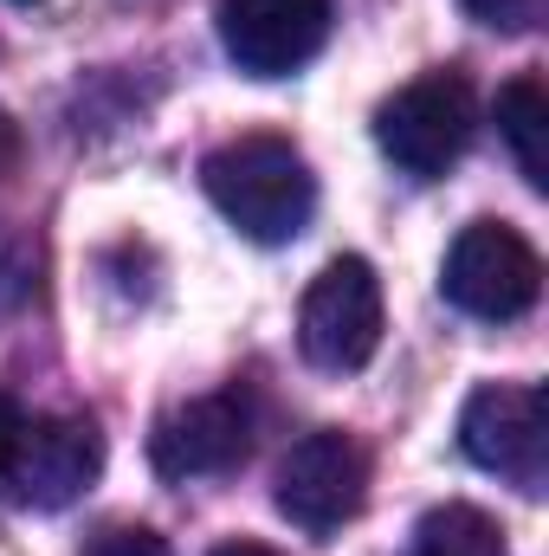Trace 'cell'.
<instances>
[{
    "label": "cell",
    "mask_w": 549,
    "mask_h": 556,
    "mask_svg": "<svg viewBox=\"0 0 549 556\" xmlns=\"http://www.w3.org/2000/svg\"><path fill=\"white\" fill-rule=\"evenodd\" d=\"M297 343L330 376H349L382 350V278L369 273V260H330L310 278L297 311Z\"/></svg>",
    "instance_id": "cell-5"
},
{
    "label": "cell",
    "mask_w": 549,
    "mask_h": 556,
    "mask_svg": "<svg viewBox=\"0 0 549 556\" xmlns=\"http://www.w3.org/2000/svg\"><path fill=\"white\" fill-rule=\"evenodd\" d=\"M439 291H446L465 317L511 324V317H524V311L544 298V260H537V247H531L518 227H505V220H472V227L446 247Z\"/></svg>",
    "instance_id": "cell-3"
},
{
    "label": "cell",
    "mask_w": 549,
    "mask_h": 556,
    "mask_svg": "<svg viewBox=\"0 0 549 556\" xmlns=\"http://www.w3.org/2000/svg\"><path fill=\"white\" fill-rule=\"evenodd\" d=\"M246 453H253V408L240 389H220L162 415L149 440V459L162 479H214V472H233Z\"/></svg>",
    "instance_id": "cell-9"
},
{
    "label": "cell",
    "mask_w": 549,
    "mask_h": 556,
    "mask_svg": "<svg viewBox=\"0 0 549 556\" xmlns=\"http://www.w3.org/2000/svg\"><path fill=\"white\" fill-rule=\"evenodd\" d=\"M20 433H26V415H20V402L0 389V479H7V466H13V453H20Z\"/></svg>",
    "instance_id": "cell-14"
},
{
    "label": "cell",
    "mask_w": 549,
    "mask_h": 556,
    "mask_svg": "<svg viewBox=\"0 0 549 556\" xmlns=\"http://www.w3.org/2000/svg\"><path fill=\"white\" fill-rule=\"evenodd\" d=\"M214 556H278V551L272 544H246V538H240V544H220Z\"/></svg>",
    "instance_id": "cell-16"
},
{
    "label": "cell",
    "mask_w": 549,
    "mask_h": 556,
    "mask_svg": "<svg viewBox=\"0 0 549 556\" xmlns=\"http://www.w3.org/2000/svg\"><path fill=\"white\" fill-rule=\"evenodd\" d=\"M472 130H478V104H472V85H465L459 72H426V78L401 85V91L375 111V142H382V155H388L401 175H420V181L446 175V168L465 155Z\"/></svg>",
    "instance_id": "cell-2"
},
{
    "label": "cell",
    "mask_w": 549,
    "mask_h": 556,
    "mask_svg": "<svg viewBox=\"0 0 549 556\" xmlns=\"http://www.w3.org/2000/svg\"><path fill=\"white\" fill-rule=\"evenodd\" d=\"M13 162H20V124L0 111V188H7V175H13Z\"/></svg>",
    "instance_id": "cell-15"
},
{
    "label": "cell",
    "mask_w": 549,
    "mask_h": 556,
    "mask_svg": "<svg viewBox=\"0 0 549 556\" xmlns=\"http://www.w3.org/2000/svg\"><path fill=\"white\" fill-rule=\"evenodd\" d=\"M362 498H369V453L343 427L304 433L278 466V511L310 538L343 531L362 511Z\"/></svg>",
    "instance_id": "cell-6"
},
{
    "label": "cell",
    "mask_w": 549,
    "mask_h": 556,
    "mask_svg": "<svg viewBox=\"0 0 549 556\" xmlns=\"http://www.w3.org/2000/svg\"><path fill=\"white\" fill-rule=\"evenodd\" d=\"M207 201L259 247H284L310 227L317 214V175L284 137H233L201 162Z\"/></svg>",
    "instance_id": "cell-1"
},
{
    "label": "cell",
    "mask_w": 549,
    "mask_h": 556,
    "mask_svg": "<svg viewBox=\"0 0 549 556\" xmlns=\"http://www.w3.org/2000/svg\"><path fill=\"white\" fill-rule=\"evenodd\" d=\"M13 7H33V0H13Z\"/></svg>",
    "instance_id": "cell-17"
},
{
    "label": "cell",
    "mask_w": 549,
    "mask_h": 556,
    "mask_svg": "<svg viewBox=\"0 0 549 556\" xmlns=\"http://www.w3.org/2000/svg\"><path fill=\"white\" fill-rule=\"evenodd\" d=\"M459 446L472 466L511 479L518 492H544L549 479V408L537 382H485L465 395Z\"/></svg>",
    "instance_id": "cell-4"
},
{
    "label": "cell",
    "mask_w": 549,
    "mask_h": 556,
    "mask_svg": "<svg viewBox=\"0 0 549 556\" xmlns=\"http://www.w3.org/2000/svg\"><path fill=\"white\" fill-rule=\"evenodd\" d=\"M104 472V433L78 415H52V420H26L20 453L7 466L13 505L26 511H65L72 498H85Z\"/></svg>",
    "instance_id": "cell-8"
},
{
    "label": "cell",
    "mask_w": 549,
    "mask_h": 556,
    "mask_svg": "<svg viewBox=\"0 0 549 556\" xmlns=\"http://www.w3.org/2000/svg\"><path fill=\"white\" fill-rule=\"evenodd\" d=\"M85 556H162V544H155L149 531H104Z\"/></svg>",
    "instance_id": "cell-13"
},
{
    "label": "cell",
    "mask_w": 549,
    "mask_h": 556,
    "mask_svg": "<svg viewBox=\"0 0 549 556\" xmlns=\"http://www.w3.org/2000/svg\"><path fill=\"white\" fill-rule=\"evenodd\" d=\"M498 130L511 142L524 181L531 188H549V85L537 72H524V78H511L498 91Z\"/></svg>",
    "instance_id": "cell-10"
},
{
    "label": "cell",
    "mask_w": 549,
    "mask_h": 556,
    "mask_svg": "<svg viewBox=\"0 0 549 556\" xmlns=\"http://www.w3.org/2000/svg\"><path fill=\"white\" fill-rule=\"evenodd\" d=\"M408 556H511V551H505V531L478 505H439L413 525Z\"/></svg>",
    "instance_id": "cell-11"
},
{
    "label": "cell",
    "mask_w": 549,
    "mask_h": 556,
    "mask_svg": "<svg viewBox=\"0 0 549 556\" xmlns=\"http://www.w3.org/2000/svg\"><path fill=\"white\" fill-rule=\"evenodd\" d=\"M478 26H491V33H531L537 20H544L549 0H459Z\"/></svg>",
    "instance_id": "cell-12"
},
{
    "label": "cell",
    "mask_w": 549,
    "mask_h": 556,
    "mask_svg": "<svg viewBox=\"0 0 549 556\" xmlns=\"http://www.w3.org/2000/svg\"><path fill=\"white\" fill-rule=\"evenodd\" d=\"M330 39V0H220V46L246 78H291Z\"/></svg>",
    "instance_id": "cell-7"
}]
</instances>
